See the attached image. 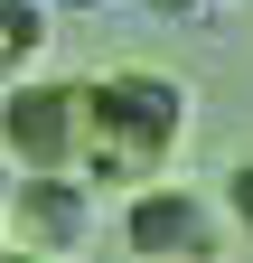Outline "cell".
Here are the masks:
<instances>
[{"instance_id": "4", "label": "cell", "mask_w": 253, "mask_h": 263, "mask_svg": "<svg viewBox=\"0 0 253 263\" xmlns=\"http://www.w3.org/2000/svg\"><path fill=\"white\" fill-rule=\"evenodd\" d=\"M0 226H10V245H28V254H75L94 235V179L85 170H19Z\"/></svg>"}, {"instance_id": "5", "label": "cell", "mask_w": 253, "mask_h": 263, "mask_svg": "<svg viewBox=\"0 0 253 263\" xmlns=\"http://www.w3.org/2000/svg\"><path fill=\"white\" fill-rule=\"evenodd\" d=\"M216 197H225V226H235V245H253V160H244V170H225V188H216Z\"/></svg>"}, {"instance_id": "6", "label": "cell", "mask_w": 253, "mask_h": 263, "mask_svg": "<svg viewBox=\"0 0 253 263\" xmlns=\"http://www.w3.org/2000/svg\"><path fill=\"white\" fill-rule=\"evenodd\" d=\"M10 188H19V160L0 151V216H10Z\"/></svg>"}, {"instance_id": "1", "label": "cell", "mask_w": 253, "mask_h": 263, "mask_svg": "<svg viewBox=\"0 0 253 263\" xmlns=\"http://www.w3.org/2000/svg\"><path fill=\"white\" fill-rule=\"evenodd\" d=\"M94 132H85V179L94 188H150L169 179V160L197 132V85L169 76V66H113V76L85 85Z\"/></svg>"}, {"instance_id": "7", "label": "cell", "mask_w": 253, "mask_h": 263, "mask_svg": "<svg viewBox=\"0 0 253 263\" xmlns=\"http://www.w3.org/2000/svg\"><path fill=\"white\" fill-rule=\"evenodd\" d=\"M66 10H103V0H66Z\"/></svg>"}, {"instance_id": "3", "label": "cell", "mask_w": 253, "mask_h": 263, "mask_svg": "<svg viewBox=\"0 0 253 263\" xmlns=\"http://www.w3.org/2000/svg\"><path fill=\"white\" fill-rule=\"evenodd\" d=\"M85 132H94L85 85H10L0 94V151L19 170H85Z\"/></svg>"}, {"instance_id": "2", "label": "cell", "mask_w": 253, "mask_h": 263, "mask_svg": "<svg viewBox=\"0 0 253 263\" xmlns=\"http://www.w3.org/2000/svg\"><path fill=\"white\" fill-rule=\"evenodd\" d=\"M225 197H206V188H178V179H150L132 188V207H122V245H132L141 263H206V254H225Z\"/></svg>"}]
</instances>
